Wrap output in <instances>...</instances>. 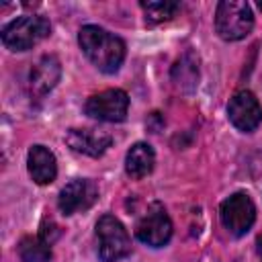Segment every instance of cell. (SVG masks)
<instances>
[{"instance_id":"obj_1","label":"cell","mask_w":262,"mask_h":262,"mask_svg":"<svg viewBox=\"0 0 262 262\" xmlns=\"http://www.w3.org/2000/svg\"><path fill=\"white\" fill-rule=\"evenodd\" d=\"M78 45L84 55L104 74H115L125 59L123 39L96 25H86L80 29Z\"/></svg>"},{"instance_id":"obj_2","label":"cell","mask_w":262,"mask_h":262,"mask_svg":"<svg viewBox=\"0 0 262 262\" xmlns=\"http://www.w3.org/2000/svg\"><path fill=\"white\" fill-rule=\"evenodd\" d=\"M51 25L45 16L39 14H25L10 20L2 29V43L10 51H27L49 37Z\"/></svg>"},{"instance_id":"obj_3","label":"cell","mask_w":262,"mask_h":262,"mask_svg":"<svg viewBox=\"0 0 262 262\" xmlns=\"http://www.w3.org/2000/svg\"><path fill=\"white\" fill-rule=\"evenodd\" d=\"M254 27V14L248 2L223 0L215 10V31L225 41L244 39Z\"/></svg>"},{"instance_id":"obj_4","label":"cell","mask_w":262,"mask_h":262,"mask_svg":"<svg viewBox=\"0 0 262 262\" xmlns=\"http://www.w3.org/2000/svg\"><path fill=\"white\" fill-rule=\"evenodd\" d=\"M96 237H98V258L102 262H117L125 258L131 250L129 233L115 215H102L96 221Z\"/></svg>"},{"instance_id":"obj_5","label":"cell","mask_w":262,"mask_h":262,"mask_svg":"<svg viewBox=\"0 0 262 262\" xmlns=\"http://www.w3.org/2000/svg\"><path fill=\"white\" fill-rule=\"evenodd\" d=\"M127 111H129V96L121 88H108L98 94H92L84 104V113L88 117L104 123L123 121L127 117Z\"/></svg>"},{"instance_id":"obj_6","label":"cell","mask_w":262,"mask_h":262,"mask_svg":"<svg viewBox=\"0 0 262 262\" xmlns=\"http://www.w3.org/2000/svg\"><path fill=\"white\" fill-rule=\"evenodd\" d=\"M135 235L139 242L151 248H162L164 244H168V239L172 237V221L162 203H151L145 209L135 225Z\"/></svg>"},{"instance_id":"obj_7","label":"cell","mask_w":262,"mask_h":262,"mask_svg":"<svg viewBox=\"0 0 262 262\" xmlns=\"http://www.w3.org/2000/svg\"><path fill=\"white\" fill-rule=\"evenodd\" d=\"M219 217L223 227L231 235H244L250 231L256 219V207L246 192H233L219 207Z\"/></svg>"},{"instance_id":"obj_8","label":"cell","mask_w":262,"mask_h":262,"mask_svg":"<svg viewBox=\"0 0 262 262\" xmlns=\"http://www.w3.org/2000/svg\"><path fill=\"white\" fill-rule=\"evenodd\" d=\"M96 199H98V186L88 178H76L61 188L57 196V207L63 215H76L88 211L96 203Z\"/></svg>"},{"instance_id":"obj_9","label":"cell","mask_w":262,"mask_h":262,"mask_svg":"<svg viewBox=\"0 0 262 262\" xmlns=\"http://www.w3.org/2000/svg\"><path fill=\"white\" fill-rule=\"evenodd\" d=\"M227 117L235 129L250 133L262 123V106L250 90H239L229 98Z\"/></svg>"},{"instance_id":"obj_10","label":"cell","mask_w":262,"mask_h":262,"mask_svg":"<svg viewBox=\"0 0 262 262\" xmlns=\"http://www.w3.org/2000/svg\"><path fill=\"white\" fill-rule=\"evenodd\" d=\"M66 143L78 154L98 158L111 147L113 137L98 129H70L66 135Z\"/></svg>"},{"instance_id":"obj_11","label":"cell","mask_w":262,"mask_h":262,"mask_svg":"<svg viewBox=\"0 0 262 262\" xmlns=\"http://www.w3.org/2000/svg\"><path fill=\"white\" fill-rule=\"evenodd\" d=\"M59 76H61V63L55 55H43L39 57L31 72H29V86H31V92L33 94H47L57 82H59Z\"/></svg>"},{"instance_id":"obj_12","label":"cell","mask_w":262,"mask_h":262,"mask_svg":"<svg viewBox=\"0 0 262 262\" xmlns=\"http://www.w3.org/2000/svg\"><path fill=\"white\" fill-rule=\"evenodd\" d=\"M27 168L31 178L37 184H49L57 176V162L49 147L45 145H33L27 156Z\"/></svg>"},{"instance_id":"obj_13","label":"cell","mask_w":262,"mask_h":262,"mask_svg":"<svg viewBox=\"0 0 262 262\" xmlns=\"http://www.w3.org/2000/svg\"><path fill=\"white\" fill-rule=\"evenodd\" d=\"M154 164H156V154L151 145L143 141L133 143L125 156V172L135 180L145 178L154 170Z\"/></svg>"},{"instance_id":"obj_14","label":"cell","mask_w":262,"mask_h":262,"mask_svg":"<svg viewBox=\"0 0 262 262\" xmlns=\"http://www.w3.org/2000/svg\"><path fill=\"white\" fill-rule=\"evenodd\" d=\"M18 256L23 262H49L51 260V246L41 235H27L18 244Z\"/></svg>"},{"instance_id":"obj_15","label":"cell","mask_w":262,"mask_h":262,"mask_svg":"<svg viewBox=\"0 0 262 262\" xmlns=\"http://www.w3.org/2000/svg\"><path fill=\"white\" fill-rule=\"evenodd\" d=\"M139 6L143 8L145 12V20L147 23H164V20H170L176 10L180 8L178 2H170V0H141Z\"/></svg>"},{"instance_id":"obj_16","label":"cell","mask_w":262,"mask_h":262,"mask_svg":"<svg viewBox=\"0 0 262 262\" xmlns=\"http://www.w3.org/2000/svg\"><path fill=\"white\" fill-rule=\"evenodd\" d=\"M186 59H188V55H186V57H182V59L174 66V74H178V72H180V78H176V82H178V84H190V86H194V82L188 78V74H190L192 78H199V70H196L194 61L186 63Z\"/></svg>"},{"instance_id":"obj_17","label":"cell","mask_w":262,"mask_h":262,"mask_svg":"<svg viewBox=\"0 0 262 262\" xmlns=\"http://www.w3.org/2000/svg\"><path fill=\"white\" fill-rule=\"evenodd\" d=\"M39 235L51 246L57 237H59V227H57V223L51 219V217H45L43 221H41V229H39Z\"/></svg>"},{"instance_id":"obj_18","label":"cell","mask_w":262,"mask_h":262,"mask_svg":"<svg viewBox=\"0 0 262 262\" xmlns=\"http://www.w3.org/2000/svg\"><path fill=\"white\" fill-rule=\"evenodd\" d=\"M258 254H260V256H262V235H260V237H258Z\"/></svg>"},{"instance_id":"obj_19","label":"cell","mask_w":262,"mask_h":262,"mask_svg":"<svg viewBox=\"0 0 262 262\" xmlns=\"http://www.w3.org/2000/svg\"><path fill=\"white\" fill-rule=\"evenodd\" d=\"M258 6H260V8H262V2H258Z\"/></svg>"}]
</instances>
